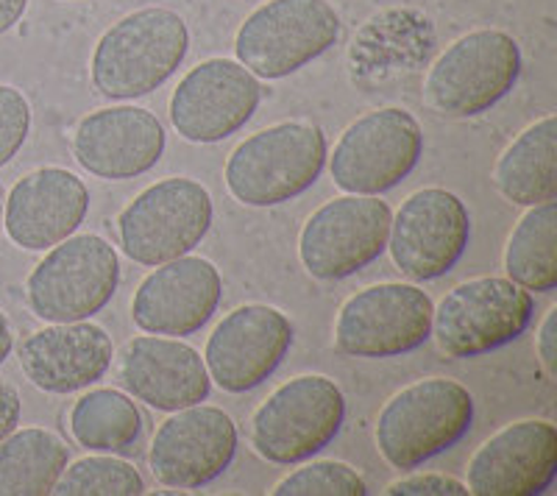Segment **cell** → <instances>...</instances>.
Segmentation results:
<instances>
[{"label": "cell", "instance_id": "23", "mask_svg": "<svg viewBox=\"0 0 557 496\" xmlns=\"http://www.w3.org/2000/svg\"><path fill=\"white\" fill-rule=\"evenodd\" d=\"M494 185L510 204L539 207L557 198V117L546 115L527 126L502 151Z\"/></svg>", "mask_w": 557, "mask_h": 496}, {"label": "cell", "instance_id": "5", "mask_svg": "<svg viewBox=\"0 0 557 496\" xmlns=\"http://www.w3.org/2000/svg\"><path fill=\"white\" fill-rule=\"evenodd\" d=\"M346 396L321 374L293 376L251 416V446L268 463L293 466L315 458L341 433Z\"/></svg>", "mask_w": 557, "mask_h": 496}, {"label": "cell", "instance_id": "9", "mask_svg": "<svg viewBox=\"0 0 557 496\" xmlns=\"http://www.w3.org/2000/svg\"><path fill=\"white\" fill-rule=\"evenodd\" d=\"M212 226V196L196 178L173 176L146 187L117 215L123 255L157 268L190 255Z\"/></svg>", "mask_w": 557, "mask_h": 496}, {"label": "cell", "instance_id": "30", "mask_svg": "<svg viewBox=\"0 0 557 496\" xmlns=\"http://www.w3.org/2000/svg\"><path fill=\"white\" fill-rule=\"evenodd\" d=\"M385 496H446V494H469L466 483L455 478H446V474H410V478L393 480L385 491Z\"/></svg>", "mask_w": 557, "mask_h": 496}, {"label": "cell", "instance_id": "33", "mask_svg": "<svg viewBox=\"0 0 557 496\" xmlns=\"http://www.w3.org/2000/svg\"><path fill=\"white\" fill-rule=\"evenodd\" d=\"M28 9V0H0V37L17 26Z\"/></svg>", "mask_w": 557, "mask_h": 496}, {"label": "cell", "instance_id": "17", "mask_svg": "<svg viewBox=\"0 0 557 496\" xmlns=\"http://www.w3.org/2000/svg\"><path fill=\"white\" fill-rule=\"evenodd\" d=\"M557 474V430L552 421L507 424L471 455L466 488L474 496H541Z\"/></svg>", "mask_w": 557, "mask_h": 496}, {"label": "cell", "instance_id": "35", "mask_svg": "<svg viewBox=\"0 0 557 496\" xmlns=\"http://www.w3.org/2000/svg\"><path fill=\"white\" fill-rule=\"evenodd\" d=\"M3 204H7V193L0 187V232H3Z\"/></svg>", "mask_w": 557, "mask_h": 496}, {"label": "cell", "instance_id": "10", "mask_svg": "<svg viewBox=\"0 0 557 496\" xmlns=\"http://www.w3.org/2000/svg\"><path fill=\"white\" fill-rule=\"evenodd\" d=\"M424 153V132L401 107L357 117L330 157L332 182L351 196H380L416 171Z\"/></svg>", "mask_w": 557, "mask_h": 496}, {"label": "cell", "instance_id": "2", "mask_svg": "<svg viewBox=\"0 0 557 496\" xmlns=\"http://www.w3.org/2000/svg\"><path fill=\"white\" fill-rule=\"evenodd\" d=\"M474 421V396L460 382L430 376L385 401L376 419V449L393 469L410 471L451 449Z\"/></svg>", "mask_w": 557, "mask_h": 496}, {"label": "cell", "instance_id": "6", "mask_svg": "<svg viewBox=\"0 0 557 496\" xmlns=\"http://www.w3.org/2000/svg\"><path fill=\"white\" fill-rule=\"evenodd\" d=\"M121 260L101 235H70L48 248L26 282V299L48 324L87 321L112 301Z\"/></svg>", "mask_w": 557, "mask_h": 496}, {"label": "cell", "instance_id": "25", "mask_svg": "<svg viewBox=\"0 0 557 496\" xmlns=\"http://www.w3.org/2000/svg\"><path fill=\"white\" fill-rule=\"evenodd\" d=\"M70 433L87 452L121 455L137 444L143 416L132 396L114 388H96L78 396L70 410Z\"/></svg>", "mask_w": 557, "mask_h": 496}, {"label": "cell", "instance_id": "27", "mask_svg": "<svg viewBox=\"0 0 557 496\" xmlns=\"http://www.w3.org/2000/svg\"><path fill=\"white\" fill-rule=\"evenodd\" d=\"M53 494L62 496H137L146 494L139 471L114 455H89L67 463L62 478L53 485Z\"/></svg>", "mask_w": 557, "mask_h": 496}, {"label": "cell", "instance_id": "31", "mask_svg": "<svg viewBox=\"0 0 557 496\" xmlns=\"http://www.w3.org/2000/svg\"><path fill=\"white\" fill-rule=\"evenodd\" d=\"M535 349H539L541 369L549 380L557 376V307H549L544 324L539 330V340H535Z\"/></svg>", "mask_w": 557, "mask_h": 496}, {"label": "cell", "instance_id": "20", "mask_svg": "<svg viewBox=\"0 0 557 496\" xmlns=\"http://www.w3.org/2000/svg\"><path fill=\"white\" fill-rule=\"evenodd\" d=\"M89 210V193L76 173L39 168L20 178L3 204V230L14 246L48 251L76 235Z\"/></svg>", "mask_w": 557, "mask_h": 496}, {"label": "cell", "instance_id": "28", "mask_svg": "<svg viewBox=\"0 0 557 496\" xmlns=\"http://www.w3.org/2000/svg\"><path fill=\"white\" fill-rule=\"evenodd\" d=\"M273 496H366L368 483L341 460H312L290 471L271 491Z\"/></svg>", "mask_w": 557, "mask_h": 496}, {"label": "cell", "instance_id": "32", "mask_svg": "<svg viewBox=\"0 0 557 496\" xmlns=\"http://www.w3.org/2000/svg\"><path fill=\"white\" fill-rule=\"evenodd\" d=\"M20 413H23V399H20L17 388L12 382L0 380V441L17 430Z\"/></svg>", "mask_w": 557, "mask_h": 496}, {"label": "cell", "instance_id": "34", "mask_svg": "<svg viewBox=\"0 0 557 496\" xmlns=\"http://www.w3.org/2000/svg\"><path fill=\"white\" fill-rule=\"evenodd\" d=\"M14 349V332H12V324H9L7 312L0 310V365L7 363V357L12 355Z\"/></svg>", "mask_w": 557, "mask_h": 496}, {"label": "cell", "instance_id": "12", "mask_svg": "<svg viewBox=\"0 0 557 496\" xmlns=\"http://www.w3.org/2000/svg\"><path fill=\"white\" fill-rule=\"evenodd\" d=\"M391 207L376 196H346L326 201L307 218L298 235V257L307 274L337 282L360 274L387 248Z\"/></svg>", "mask_w": 557, "mask_h": 496}, {"label": "cell", "instance_id": "8", "mask_svg": "<svg viewBox=\"0 0 557 496\" xmlns=\"http://www.w3.org/2000/svg\"><path fill=\"white\" fill-rule=\"evenodd\" d=\"M530 290L502 276H480L451 287L432 310V332L441 355L469 360L513 344L530 326Z\"/></svg>", "mask_w": 557, "mask_h": 496}, {"label": "cell", "instance_id": "19", "mask_svg": "<svg viewBox=\"0 0 557 496\" xmlns=\"http://www.w3.org/2000/svg\"><path fill=\"white\" fill-rule=\"evenodd\" d=\"M165 128L143 107H107L82 117L73 157L103 182H128L151 171L165 153Z\"/></svg>", "mask_w": 557, "mask_h": 496}, {"label": "cell", "instance_id": "22", "mask_svg": "<svg viewBox=\"0 0 557 496\" xmlns=\"http://www.w3.org/2000/svg\"><path fill=\"white\" fill-rule=\"evenodd\" d=\"M112 337L89 319L32 332L17 349L20 369L34 388L59 396L96 385L112 365Z\"/></svg>", "mask_w": 557, "mask_h": 496}, {"label": "cell", "instance_id": "14", "mask_svg": "<svg viewBox=\"0 0 557 496\" xmlns=\"http://www.w3.org/2000/svg\"><path fill=\"white\" fill-rule=\"evenodd\" d=\"M262 101L260 78L235 59H207L178 82L171 123L187 142L209 146L240 132Z\"/></svg>", "mask_w": 557, "mask_h": 496}, {"label": "cell", "instance_id": "21", "mask_svg": "<svg viewBox=\"0 0 557 496\" xmlns=\"http://www.w3.org/2000/svg\"><path fill=\"white\" fill-rule=\"evenodd\" d=\"M117 376L128 396L165 413L201 405L212 390L203 357L168 335H139L128 340L117 360Z\"/></svg>", "mask_w": 557, "mask_h": 496}, {"label": "cell", "instance_id": "1", "mask_svg": "<svg viewBox=\"0 0 557 496\" xmlns=\"http://www.w3.org/2000/svg\"><path fill=\"white\" fill-rule=\"evenodd\" d=\"M190 51V32L176 12L162 7L126 14L98 39L89 76L112 101H134L168 82Z\"/></svg>", "mask_w": 557, "mask_h": 496}, {"label": "cell", "instance_id": "13", "mask_svg": "<svg viewBox=\"0 0 557 496\" xmlns=\"http://www.w3.org/2000/svg\"><path fill=\"white\" fill-rule=\"evenodd\" d=\"M469 237L471 218L460 196L444 187H424L407 196L391 218L387 251L407 280L432 282L460 262Z\"/></svg>", "mask_w": 557, "mask_h": 496}, {"label": "cell", "instance_id": "4", "mask_svg": "<svg viewBox=\"0 0 557 496\" xmlns=\"http://www.w3.org/2000/svg\"><path fill=\"white\" fill-rule=\"evenodd\" d=\"M521 51L510 34L480 28L446 48L424 78V101L444 117H476L516 87Z\"/></svg>", "mask_w": 557, "mask_h": 496}, {"label": "cell", "instance_id": "7", "mask_svg": "<svg viewBox=\"0 0 557 496\" xmlns=\"http://www.w3.org/2000/svg\"><path fill=\"white\" fill-rule=\"evenodd\" d=\"M341 37V14L330 0H268L237 28V62L257 78L293 76Z\"/></svg>", "mask_w": 557, "mask_h": 496}, {"label": "cell", "instance_id": "18", "mask_svg": "<svg viewBox=\"0 0 557 496\" xmlns=\"http://www.w3.org/2000/svg\"><path fill=\"white\" fill-rule=\"evenodd\" d=\"M223 296L218 268L203 257H176L157 265L139 282L132 299V319L148 335L184 337L201 330Z\"/></svg>", "mask_w": 557, "mask_h": 496}, {"label": "cell", "instance_id": "26", "mask_svg": "<svg viewBox=\"0 0 557 496\" xmlns=\"http://www.w3.org/2000/svg\"><path fill=\"white\" fill-rule=\"evenodd\" d=\"M507 280L524 290L552 293L557 287V204L530 207L505 246Z\"/></svg>", "mask_w": 557, "mask_h": 496}, {"label": "cell", "instance_id": "15", "mask_svg": "<svg viewBox=\"0 0 557 496\" xmlns=\"http://www.w3.org/2000/svg\"><path fill=\"white\" fill-rule=\"evenodd\" d=\"M237 452V426L221 408L190 405L157 426L148 466L165 488L193 491L218 480Z\"/></svg>", "mask_w": 557, "mask_h": 496}, {"label": "cell", "instance_id": "3", "mask_svg": "<svg viewBox=\"0 0 557 496\" xmlns=\"http://www.w3.org/2000/svg\"><path fill=\"white\" fill-rule=\"evenodd\" d=\"M326 165V137L318 126L285 121L251 134L228 153V193L246 207H278L310 190Z\"/></svg>", "mask_w": 557, "mask_h": 496}, {"label": "cell", "instance_id": "11", "mask_svg": "<svg viewBox=\"0 0 557 496\" xmlns=\"http://www.w3.org/2000/svg\"><path fill=\"white\" fill-rule=\"evenodd\" d=\"M432 299L421 287L382 282L343 301L335 319V349L346 357H399L430 340Z\"/></svg>", "mask_w": 557, "mask_h": 496}, {"label": "cell", "instance_id": "29", "mask_svg": "<svg viewBox=\"0 0 557 496\" xmlns=\"http://www.w3.org/2000/svg\"><path fill=\"white\" fill-rule=\"evenodd\" d=\"M32 132V107L20 89L0 84V168L17 157Z\"/></svg>", "mask_w": 557, "mask_h": 496}, {"label": "cell", "instance_id": "16", "mask_svg": "<svg viewBox=\"0 0 557 496\" xmlns=\"http://www.w3.org/2000/svg\"><path fill=\"white\" fill-rule=\"evenodd\" d=\"M293 346V324L285 312L268 305H243L212 330L203 349L209 380L226 394L257 388Z\"/></svg>", "mask_w": 557, "mask_h": 496}, {"label": "cell", "instance_id": "24", "mask_svg": "<svg viewBox=\"0 0 557 496\" xmlns=\"http://www.w3.org/2000/svg\"><path fill=\"white\" fill-rule=\"evenodd\" d=\"M70 463L67 444L51 430L26 426L0 441V496H45Z\"/></svg>", "mask_w": 557, "mask_h": 496}]
</instances>
